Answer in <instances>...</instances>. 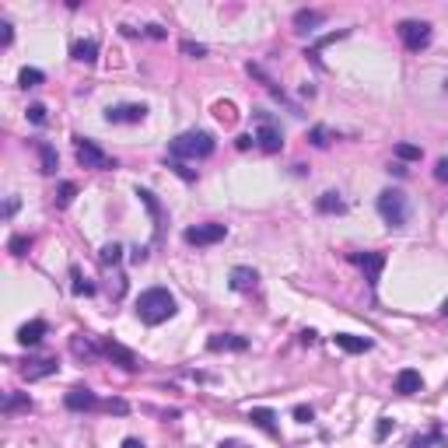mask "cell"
<instances>
[{
  "mask_svg": "<svg viewBox=\"0 0 448 448\" xmlns=\"http://www.w3.org/2000/svg\"><path fill=\"white\" fill-rule=\"evenodd\" d=\"M119 260H123V249H119V246H105V249H102V263H105V267H116Z\"/></svg>",
  "mask_w": 448,
  "mask_h": 448,
  "instance_id": "f546056e",
  "label": "cell"
},
{
  "mask_svg": "<svg viewBox=\"0 0 448 448\" xmlns=\"http://www.w3.org/2000/svg\"><path fill=\"white\" fill-rule=\"evenodd\" d=\"M71 347H74V354H78V358H98V354H102V347H95L88 337H81V333L71 340Z\"/></svg>",
  "mask_w": 448,
  "mask_h": 448,
  "instance_id": "603a6c76",
  "label": "cell"
},
{
  "mask_svg": "<svg viewBox=\"0 0 448 448\" xmlns=\"http://www.w3.org/2000/svg\"><path fill=\"white\" fill-rule=\"evenodd\" d=\"M137 315H140V322H147V326H162L165 319H172V315H176V298H172V291H165V287L144 291V294L137 298Z\"/></svg>",
  "mask_w": 448,
  "mask_h": 448,
  "instance_id": "6da1fadb",
  "label": "cell"
},
{
  "mask_svg": "<svg viewBox=\"0 0 448 448\" xmlns=\"http://www.w3.org/2000/svg\"><path fill=\"white\" fill-rule=\"evenodd\" d=\"M71 280H74V284H71V291H74V294H95V284H88V280L81 277V270H78V267H71Z\"/></svg>",
  "mask_w": 448,
  "mask_h": 448,
  "instance_id": "d4e9b609",
  "label": "cell"
},
{
  "mask_svg": "<svg viewBox=\"0 0 448 448\" xmlns=\"http://www.w3.org/2000/svg\"><path fill=\"white\" fill-rule=\"evenodd\" d=\"M71 56L81 60V63H95V60H98V42H95V39H78V42L71 46Z\"/></svg>",
  "mask_w": 448,
  "mask_h": 448,
  "instance_id": "e0dca14e",
  "label": "cell"
},
{
  "mask_svg": "<svg viewBox=\"0 0 448 448\" xmlns=\"http://www.w3.org/2000/svg\"><path fill=\"white\" fill-rule=\"evenodd\" d=\"M217 448H246V445H242V442H235V438H228V442H221Z\"/></svg>",
  "mask_w": 448,
  "mask_h": 448,
  "instance_id": "b9f144b4",
  "label": "cell"
},
{
  "mask_svg": "<svg viewBox=\"0 0 448 448\" xmlns=\"http://www.w3.org/2000/svg\"><path fill=\"white\" fill-rule=\"evenodd\" d=\"M399 39L410 53H420L431 42V25L428 21H399Z\"/></svg>",
  "mask_w": 448,
  "mask_h": 448,
  "instance_id": "5b68a950",
  "label": "cell"
},
{
  "mask_svg": "<svg viewBox=\"0 0 448 448\" xmlns=\"http://www.w3.org/2000/svg\"><path fill=\"white\" fill-rule=\"evenodd\" d=\"M56 358H28L21 364V378H28V382H39V378H49V375H56Z\"/></svg>",
  "mask_w": 448,
  "mask_h": 448,
  "instance_id": "9c48e42d",
  "label": "cell"
},
{
  "mask_svg": "<svg viewBox=\"0 0 448 448\" xmlns=\"http://www.w3.org/2000/svg\"><path fill=\"white\" fill-rule=\"evenodd\" d=\"M74 196H78V186H74V182H63V186H60V193H56V207H60V210H63V207H71V200H74Z\"/></svg>",
  "mask_w": 448,
  "mask_h": 448,
  "instance_id": "4316f807",
  "label": "cell"
},
{
  "mask_svg": "<svg viewBox=\"0 0 448 448\" xmlns=\"http://www.w3.org/2000/svg\"><path fill=\"white\" fill-rule=\"evenodd\" d=\"M442 312H445V319H448V301H445V305H442Z\"/></svg>",
  "mask_w": 448,
  "mask_h": 448,
  "instance_id": "ee69618b",
  "label": "cell"
},
{
  "mask_svg": "<svg viewBox=\"0 0 448 448\" xmlns=\"http://www.w3.org/2000/svg\"><path fill=\"white\" fill-rule=\"evenodd\" d=\"M294 417H298L301 424H308V420H312V406H294Z\"/></svg>",
  "mask_w": 448,
  "mask_h": 448,
  "instance_id": "f35d334b",
  "label": "cell"
},
{
  "mask_svg": "<svg viewBox=\"0 0 448 448\" xmlns=\"http://www.w3.org/2000/svg\"><path fill=\"white\" fill-rule=\"evenodd\" d=\"M424 389V378H420V371H413V368H403L399 375H396V392L399 396H413V392H420Z\"/></svg>",
  "mask_w": 448,
  "mask_h": 448,
  "instance_id": "4fadbf2b",
  "label": "cell"
},
{
  "mask_svg": "<svg viewBox=\"0 0 448 448\" xmlns=\"http://www.w3.org/2000/svg\"><path fill=\"white\" fill-rule=\"evenodd\" d=\"M207 347H210L214 354H221V351L242 354V351H249V340H246V337H235V333H214V337L207 340Z\"/></svg>",
  "mask_w": 448,
  "mask_h": 448,
  "instance_id": "30bf717a",
  "label": "cell"
},
{
  "mask_svg": "<svg viewBox=\"0 0 448 448\" xmlns=\"http://www.w3.org/2000/svg\"><path fill=\"white\" fill-rule=\"evenodd\" d=\"M378 214H382V221H385L389 228H403V224L410 221V200H406V193H399V189H382V193H378Z\"/></svg>",
  "mask_w": 448,
  "mask_h": 448,
  "instance_id": "3957f363",
  "label": "cell"
},
{
  "mask_svg": "<svg viewBox=\"0 0 448 448\" xmlns=\"http://www.w3.org/2000/svg\"><path fill=\"white\" fill-rule=\"evenodd\" d=\"M42 337H46V322H42V319H32V322H25V326L18 329V344H21V347H35Z\"/></svg>",
  "mask_w": 448,
  "mask_h": 448,
  "instance_id": "5bb4252c",
  "label": "cell"
},
{
  "mask_svg": "<svg viewBox=\"0 0 448 448\" xmlns=\"http://www.w3.org/2000/svg\"><path fill=\"white\" fill-rule=\"evenodd\" d=\"M28 119L42 126V123H46V105H28Z\"/></svg>",
  "mask_w": 448,
  "mask_h": 448,
  "instance_id": "836d02e7",
  "label": "cell"
},
{
  "mask_svg": "<svg viewBox=\"0 0 448 448\" xmlns=\"http://www.w3.org/2000/svg\"><path fill=\"white\" fill-rule=\"evenodd\" d=\"M144 116H147V105H112V109H105L109 123H140Z\"/></svg>",
  "mask_w": 448,
  "mask_h": 448,
  "instance_id": "8fae6325",
  "label": "cell"
},
{
  "mask_svg": "<svg viewBox=\"0 0 448 448\" xmlns=\"http://www.w3.org/2000/svg\"><path fill=\"white\" fill-rule=\"evenodd\" d=\"M235 144H238V147H242V151H246V147H253V144H256V137H249V133H246V137H238V140H235Z\"/></svg>",
  "mask_w": 448,
  "mask_h": 448,
  "instance_id": "ab89813d",
  "label": "cell"
},
{
  "mask_svg": "<svg viewBox=\"0 0 448 448\" xmlns=\"http://www.w3.org/2000/svg\"><path fill=\"white\" fill-rule=\"evenodd\" d=\"M333 344H337L340 351H347V354H364V351H371V340H368V337H354V333H337Z\"/></svg>",
  "mask_w": 448,
  "mask_h": 448,
  "instance_id": "9a60e30c",
  "label": "cell"
},
{
  "mask_svg": "<svg viewBox=\"0 0 448 448\" xmlns=\"http://www.w3.org/2000/svg\"><path fill=\"white\" fill-rule=\"evenodd\" d=\"M63 403H67V410H74V413H81V410H95V406H102L98 399H95V392L91 389H71L67 396H63Z\"/></svg>",
  "mask_w": 448,
  "mask_h": 448,
  "instance_id": "7c38bea8",
  "label": "cell"
},
{
  "mask_svg": "<svg viewBox=\"0 0 448 448\" xmlns=\"http://www.w3.org/2000/svg\"><path fill=\"white\" fill-rule=\"evenodd\" d=\"M389 431H392V420H389V417H382V420H378V428H375V438L382 442V438H389Z\"/></svg>",
  "mask_w": 448,
  "mask_h": 448,
  "instance_id": "e575fe53",
  "label": "cell"
},
{
  "mask_svg": "<svg viewBox=\"0 0 448 448\" xmlns=\"http://www.w3.org/2000/svg\"><path fill=\"white\" fill-rule=\"evenodd\" d=\"M102 354H105V358H112V361H119L126 371H137V358H133L126 347H119V344H102Z\"/></svg>",
  "mask_w": 448,
  "mask_h": 448,
  "instance_id": "ac0fdd59",
  "label": "cell"
},
{
  "mask_svg": "<svg viewBox=\"0 0 448 448\" xmlns=\"http://www.w3.org/2000/svg\"><path fill=\"white\" fill-rule=\"evenodd\" d=\"M11 39H14V32H11V21H0V42H4V46H11Z\"/></svg>",
  "mask_w": 448,
  "mask_h": 448,
  "instance_id": "8d00e7d4",
  "label": "cell"
},
{
  "mask_svg": "<svg viewBox=\"0 0 448 448\" xmlns=\"http://www.w3.org/2000/svg\"><path fill=\"white\" fill-rule=\"evenodd\" d=\"M312 144H315V147H329V130L315 126V130H312Z\"/></svg>",
  "mask_w": 448,
  "mask_h": 448,
  "instance_id": "d6a6232c",
  "label": "cell"
},
{
  "mask_svg": "<svg viewBox=\"0 0 448 448\" xmlns=\"http://www.w3.org/2000/svg\"><path fill=\"white\" fill-rule=\"evenodd\" d=\"M431 442H445V435H442V431L435 428V431H431V435H424V438L417 435V438L410 442V448H428V445H431Z\"/></svg>",
  "mask_w": 448,
  "mask_h": 448,
  "instance_id": "4dcf8cb0",
  "label": "cell"
},
{
  "mask_svg": "<svg viewBox=\"0 0 448 448\" xmlns=\"http://www.w3.org/2000/svg\"><path fill=\"white\" fill-rule=\"evenodd\" d=\"M322 18H326L322 11H298L294 14V28L298 32H312L315 25H322Z\"/></svg>",
  "mask_w": 448,
  "mask_h": 448,
  "instance_id": "d6986e66",
  "label": "cell"
},
{
  "mask_svg": "<svg viewBox=\"0 0 448 448\" xmlns=\"http://www.w3.org/2000/svg\"><path fill=\"white\" fill-rule=\"evenodd\" d=\"M315 207H319V214H344V210H347V203H344L337 193H322V196L315 200Z\"/></svg>",
  "mask_w": 448,
  "mask_h": 448,
  "instance_id": "ffe728a7",
  "label": "cell"
},
{
  "mask_svg": "<svg viewBox=\"0 0 448 448\" xmlns=\"http://www.w3.org/2000/svg\"><path fill=\"white\" fill-rule=\"evenodd\" d=\"M172 169H176V172H179L182 179H196V172H189V169H182L179 162H176V165H172Z\"/></svg>",
  "mask_w": 448,
  "mask_h": 448,
  "instance_id": "60d3db41",
  "label": "cell"
},
{
  "mask_svg": "<svg viewBox=\"0 0 448 448\" xmlns=\"http://www.w3.org/2000/svg\"><path fill=\"white\" fill-rule=\"evenodd\" d=\"M169 155H172V158H210V155H214V133H207V130L179 133V137L169 144Z\"/></svg>",
  "mask_w": 448,
  "mask_h": 448,
  "instance_id": "7a4b0ae2",
  "label": "cell"
},
{
  "mask_svg": "<svg viewBox=\"0 0 448 448\" xmlns=\"http://www.w3.org/2000/svg\"><path fill=\"white\" fill-rule=\"evenodd\" d=\"M182 53H189V56H203L207 46H200V42H182Z\"/></svg>",
  "mask_w": 448,
  "mask_h": 448,
  "instance_id": "d590c367",
  "label": "cell"
},
{
  "mask_svg": "<svg viewBox=\"0 0 448 448\" xmlns=\"http://www.w3.org/2000/svg\"><path fill=\"white\" fill-rule=\"evenodd\" d=\"M351 263L364 270V280H368V287L375 291V287H378V273L385 267V256H382V253H351Z\"/></svg>",
  "mask_w": 448,
  "mask_h": 448,
  "instance_id": "ba28073f",
  "label": "cell"
},
{
  "mask_svg": "<svg viewBox=\"0 0 448 448\" xmlns=\"http://www.w3.org/2000/svg\"><path fill=\"white\" fill-rule=\"evenodd\" d=\"M256 284H260V273L256 270H249V267H235L231 270V287L235 291H256Z\"/></svg>",
  "mask_w": 448,
  "mask_h": 448,
  "instance_id": "2e32d148",
  "label": "cell"
},
{
  "mask_svg": "<svg viewBox=\"0 0 448 448\" xmlns=\"http://www.w3.org/2000/svg\"><path fill=\"white\" fill-rule=\"evenodd\" d=\"M224 235H228V228L224 224H214V221L196 224V228H186V242L189 246H217Z\"/></svg>",
  "mask_w": 448,
  "mask_h": 448,
  "instance_id": "52a82bcc",
  "label": "cell"
},
{
  "mask_svg": "<svg viewBox=\"0 0 448 448\" xmlns=\"http://www.w3.org/2000/svg\"><path fill=\"white\" fill-rule=\"evenodd\" d=\"M28 249H32V235H14V238H11V253H14V256H25Z\"/></svg>",
  "mask_w": 448,
  "mask_h": 448,
  "instance_id": "f1b7e54d",
  "label": "cell"
},
{
  "mask_svg": "<svg viewBox=\"0 0 448 448\" xmlns=\"http://www.w3.org/2000/svg\"><path fill=\"white\" fill-rule=\"evenodd\" d=\"M18 85H21V88H39V85H42V71H35V67H25V71L18 74Z\"/></svg>",
  "mask_w": 448,
  "mask_h": 448,
  "instance_id": "cb8c5ba5",
  "label": "cell"
},
{
  "mask_svg": "<svg viewBox=\"0 0 448 448\" xmlns=\"http://www.w3.org/2000/svg\"><path fill=\"white\" fill-rule=\"evenodd\" d=\"M78 162H81V169H95V172H109V169H116V162L95 144L88 137H78Z\"/></svg>",
  "mask_w": 448,
  "mask_h": 448,
  "instance_id": "277c9868",
  "label": "cell"
},
{
  "mask_svg": "<svg viewBox=\"0 0 448 448\" xmlns=\"http://www.w3.org/2000/svg\"><path fill=\"white\" fill-rule=\"evenodd\" d=\"M217 116H221L224 123H235V105H231V102H217Z\"/></svg>",
  "mask_w": 448,
  "mask_h": 448,
  "instance_id": "1f68e13d",
  "label": "cell"
},
{
  "mask_svg": "<svg viewBox=\"0 0 448 448\" xmlns=\"http://www.w3.org/2000/svg\"><path fill=\"white\" fill-rule=\"evenodd\" d=\"M435 179L448 182V158H442V162H438V165H435Z\"/></svg>",
  "mask_w": 448,
  "mask_h": 448,
  "instance_id": "74e56055",
  "label": "cell"
},
{
  "mask_svg": "<svg viewBox=\"0 0 448 448\" xmlns=\"http://www.w3.org/2000/svg\"><path fill=\"white\" fill-rule=\"evenodd\" d=\"M249 420H253L256 428H263L267 435H277V424H273L277 417H273V410H263V406H260V410H253V413H249Z\"/></svg>",
  "mask_w": 448,
  "mask_h": 448,
  "instance_id": "44dd1931",
  "label": "cell"
},
{
  "mask_svg": "<svg viewBox=\"0 0 448 448\" xmlns=\"http://www.w3.org/2000/svg\"><path fill=\"white\" fill-rule=\"evenodd\" d=\"M123 448H144V442H137V438H126V442H123Z\"/></svg>",
  "mask_w": 448,
  "mask_h": 448,
  "instance_id": "7bdbcfd3",
  "label": "cell"
},
{
  "mask_svg": "<svg viewBox=\"0 0 448 448\" xmlns=\"http://www.w3.org/2000/svg\"><path fill=\"white\" fill-rule=\"evenodd\" d=\"M35 151H39V158H42V172H46V176H53V172H56V151H53L46 140H39V144H35Z\"/></svg>",
  "mask_w": 448,
  "mask_h": 448,
  "instance_id": "7402d4cb",
  "label": "cell"
},
{
  "mask_svg": "<svg viewBox=\"0 0 448 448\" xmlns=\"http://www.w3.org/2000/svg\"><path fill=\"white\" fill-rule=\"evenodd\" d=\"M396 158H403V162H420V147H413V144H396Z\"/></svg>",
  "mask_w": 448,
  "mask_h": 448,
  "instance_id": "83f0119b",
  "label": "cell"
},
{
  "mask_svg": "<svg viewBox=\"0 0 448 448\" xmlns=\"http://www.w3.org/2000/svg\"><path fill=\"white\" fill-rule=\"evenodd\" d=\"M256 123H260V130H256V144H260L267 155H277V151L284 147V133H280V126L270 119L267 112H256Z\"/></svg>",
  "mask_w": 448,
  "mask_h": 448,
  "instance_id": "8992f818",
  "label": "cell"
},
{
  "mask_svg": "<svg viewBox=\"0 0 448 448\" xmlns=\"http://www.w3.org/2000/svg\"><path fill=\"white\" fill-rule=\"evenodd\" d=\"M14 410H32V399H28V396H14V392H11V396L4 399V413H14Z\"/></svg>",
  "mask_w": 448,
  "mask_h": 448,
  "instance_id": "484cf974",
  "label": "cell"
}]
</instances>
